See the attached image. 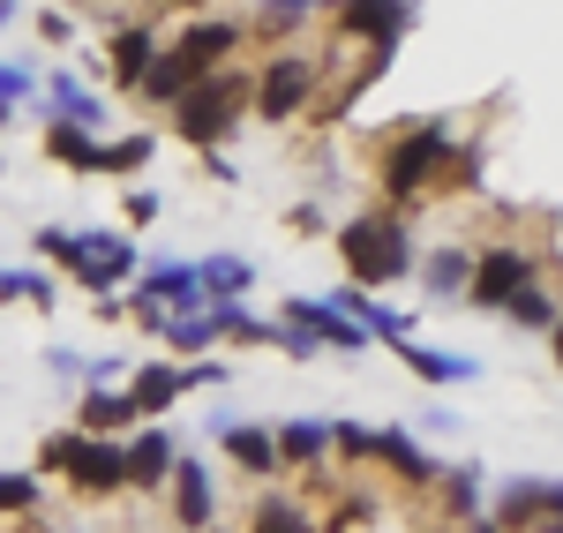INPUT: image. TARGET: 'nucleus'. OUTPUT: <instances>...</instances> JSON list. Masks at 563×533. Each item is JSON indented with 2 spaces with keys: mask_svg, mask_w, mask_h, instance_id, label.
I'll return each mask as SVG.
<instances>
[{
  "mask_svg": "<svg viewBox=\"0 0 563 533\" xmlns=\"http://www.w3.org/2000/svg\"><path fill=\"white\" fill-rule=\"evenodd\" d=\"M233 45H241V23H233V15H203V23H188L180 45H166V53L151 60L143 98H151V106H180L196 84H211L218 68L233 60Z\"/></svg>",
  "mask_w": 563,
  "mask_h": 533,
  "instance_id": "nucleus-1",
  "label": "nucleus"
},
{
  "mask_svg": "<svg viewBox=\"0 0 563 533\" xmlns=\"http://www.w3.org/2000/svg\"><path fill=\"white\" fill-rule=\"evenodd\" d=\"M38 474H60L76 496H121L129 489V451L113 444V436H76V429H60V436L38 444Z\"/></svg>",
  "mask_w": 563,
  "mask_h": 533,
  "instance_id": "nucleus-2",
  "label": "nucleus"
},
{
  "mask_svg": "<svg viewBox=\"0 0 563 533\" xmlns=\"http://www.w3.org/2000/svg\"><path fill=\"white\" fill-rule=\"evenodd\" d=\"M31 248L53 256V264H68L76 286H90V293H113V286L135 270V241L129 233H68V225H38Z\"/></svg>",
  "mask_w": 563,
  "mask_h": 533,
  "instance_id": "nucleus-3",
  "label": "nucleus"
},
{
  "mask_svg": "<svg viewBox=\"0 0 563 533\" xmlns=\"http://www.w3.org/2000/svg\"><path fill=\"white\" fill-rule=\"evenodd\" d=\"M249 76H241V68H218L211 84H196L188 90V98H180L174 106V135L180 143H196V151H218V143H225V135L241 129V113H249Z\"/></svg>",
  "mask_w": 563,
  "mask_h": 533,
  "instance_id": "nucleus-4",
  "label": "nucleus"
},
{
  "mask_svg": "<svg viewBox=\"0 0 563 533\" xmlns=\"http://www.w3.org/2000/svg\"><path fill=\"white\" fill-rule=\"evenodd\" d=\"M339 256H346V278L368 293V286H390V278L413 270V241L398 219H353L339 225Z\"/></svg>",
  "mask_w": 563,
  "mask_h": 533,
  "instance_id": "nucleus-5",
  "label": "nucleus"
},
{
  "mask_svg": "<svg viewBox=\"0 0 563 533\" xmlns=\"http://www.w3.org/2000/svg\"><path fill=\"white\" fill-rule=\"evenodd\" d=\"M435 174H451V129L443 121H429V129H413V135H390V151H384V196L390 203H413V196H429Z\"/></svg>",
  "mask_w": 563,
  "mask_h": 533,
  "instance_id": "nucleus-6",
  "label": "nucleus"
},
{
  "mask_svg": "<svg viewBox=\"0 0 563 533\" xmlns=\"http://www.w3.org/2000/svg\"><path fill=\"white\" fill-rule=\"evenodd\" d=\"M316 76H323V68H316L308 53H278V60H271V68L256 76V90H249V106H256L263 121H286V113H301V106H308V90H316Z\"/></svg>",
  "mask_w": 563,
  "mask_h": 533,
  "instance_id": "nucleus-7",
  "label": "nucleus"
},
{
  "mask_svg": "<svg viewBox=\"0 0 563 533\" xmlns=\"http://www.w3.org/2000/svg\"><path fill=\"white\" fill-rule=\"evenodd\" d=\"M526 286H533V256L526 248H488L466 278V301L474 309H511V293H526Z\"/></svg>",
  "mask_w": 563,
  "mask_h": 533,
  "instance_id": "nucleus-8",
  "label": "nucleus"
},
{
  "mask_svg": "<svg viewBox=\"0 0 563 533\" xmlns=\"http://www.w3.org/2000/svg\"><path fill=\"white\" fill-rule=\"evenodd\" d=\"M331 31L339 38H361L368 53H390L398 31H406V0H339L331 8Z\"/></svg>",
  "mask_w": 563,
  "mask_h": 533,
  "instance_id": "nucleus-9",
  "label": "nucleus"
},
{
  "mask_svg": "<svg viewBox=\"0 0 563 533\" xmlns=\"http://www.w3.org/2000/svg\"><path fill=\"white\" fill-rule=\"evenodd\" d=\"M166 496H174V526L180 533H211L218 526V474H211V466L180 458L174 481H166Z\"/></svg>",
  "mask_w": 563,
  "mask_h": 533,
  "instance_id": "nucleus-10",
  "label": "nucleus"
},
{
  "mask_svg": "<svg viewBox=\"0 0 563 533\" xmlns=\"http://www.w3.org/2000/svg\"><path fill=\"white\" fill-rule=\"evenodd\" d=\"M143 301L166 309V315H203V309H211V293H203L196 264H151V270H143Z\"/></svg>",
  "mask_w": 563,
  "mask_h": 533,
  "instance_id": "nucleus-11",
  "label": "nucleus"
},
{
  "mask_svg": "<svg viewBox=\"0 0 563 533\" xmlns=\"http://www.w3.org/2000/svg\"><path fill=\"white\" fill-rule=\"evenodd\" d=\"M129 489H143V496H158L166 481H174V466H180V451H174V436L166 429H143V436H129Z\"/></svg>",
  "mask_w": 563,
  "mask_h": 533,
  "instance_id": "nucleus-12",
  "label": "nucleus"
},
{
  "mask_svg": "<svg viewBox=\"0 0 563 533\" xmlns=\"http://www.w3.org/2000/svg\"><path fill=\"white\" fill-rule=\"evenodd\" d=\"M271 444H278V474H316L331 451V421H286L271 429Z\"/></svg>",
  "mask_w": 563,
  "mask_h": 533,
  "instance_id": "nucleus-13",
  "label": "nucleus"
},
{
  "mask_svg": "<svg viewBox=\"0 0 563 533\" xmlns=\"http://www.w3.org/2000/svg\"><path fill=\"white\" fill-rule=\"evenodd\" d=\"M376 466H390L406 489H435V481H443V466L421 458V444H413L406 429H384V436H376Z\"/></svg>",
  "mask_w": 563,
  "mask_h": 533,
  "instance_id": "nucleus-14",
  "label": "nucleus"
},
{
  "mask_svg": "<svg viewBox=\"0 0 563 533\" xmlns=\"http://www.w3.org/2000/svg\"><path fill=\"white\" fill-rule=\"evenodd\" d=\"M135 429V406H129V391H84L76 399V436H129Z\"/></svg>",
  "mask_w": 563,
  "mask_h": 533,
  "instance_id": "nucleus-15",
  "label": "nucleus"
},
{
  "mask_svg": "<svg viewBox=\"0 0 563 533\" xmlns=\"http://www.w3.org/2000/svg\"><path fill=\"white\" fill-rule=\"evenodd\" d=\"M174 399H180V368H174V360H143V368H135V384H129L135 421H158Z\"/></svg>",
  "mask_w": 563,
  "mask_h": 533,
  "instance_id": "nucleus-16",
  "label": "nucleus"
},
{
  "mask_svg": "<svg viewBox=\"0 0 563 533\" xmlns=\"http://www.w3.org/2000/svg\"><path fill=\"white\" fill-rule=\"evenodd\" d=\"M218 444H225V458H233L249 481H271V474H278V444H271V429H233V421H225Z\"/></svg>",
  "mask_w": 563,
  "mask_h": 533,
  "instance_id": "nucleus-17",
  "label": "nucleus"
},
{
  "mask_svg": "<svg viewBox=\"0 0 563 533\" xmlns=\"http://www.w3.org/2000/svg\"><path fill=\"white\" fill-rule=\"evenodd\" d=\"M151 60H158V38H151L143 23H129V31H113V84H121V90H143V76H151Z\"/></svg>",
  "mask_w": 563,
  "mask_h": 533,
  "instance_id": "nucleus-18",
  "label": "nucleus"
},
{
  "mask_svg": "<svg viewBox=\"0 0 563 533\" xmlns=\"http://www.w3.org/2000/svg\"><path fill=\"white\" fill-rule=\"evenodd\" d=\"M38 151L53 158V166H76V174H90V158H98V135L53 113V121H45V135H38Z\"/></svg>",
  "mask_w": 563,
  "mask_h": 533,
  "instance_id": "nucleus-19",
  "label": "nucleus"
},
{
  "mask_svg": "<svg viewBox=\"0 0 563 533\" xmlns=\"http://www.w3.org/2000/svg\"><path fill=\"white\" fill-rule=\"evenodd\" d=\"M249 533H323V526L308 519V503H294V496H263L256 511H249Z\"/></svg>",
  "mask_w": 563,
  "mask_h": 533,
  "instance_id": "nucleus-20",
  "label": "nucleus"
},
{
  "mask_svg": "<svg viewBox=\"0 0 563 533\" xmlns=\"http://www.w3.org/2000/svg\"><path fill=\"white\" fill-rule=\"evenodd\" d=\"M466 278H474V256H466V248H435L429 264H421V286H429L435 301H451Z\"/></svg>",
  "mask_w": 563,
  "mask_h": 533,
  "instance_id": "nucleus-21",
  "label": "nucleus"
},
{
  "mask_svg": "<svg viewBox=\"0 0 563 533\" xmlns=\"http://www.w3.org/2000/svg\"><path fill=\"white\" fill-rule=\"evenodd\" d=\"M398 360L421 376V384H466L474 376V360H459V354H435V346H398Z\"/></svg>",
  "mask_w": 563,
  "mask_h": 533,
  "instance_id": "nucleus-22",
  "label": "nucleus"
},
{
  "mask_svg": "<svg viewBox=\"0 0 563 533\" xmlns=\"http://www.w3.org/2000/svg\"><path fill=\"white\" fill-rule=\"evenodd\" d=\"M196 278H203V293H211V301H241L256 270L241 264V256H211V264H196Z\"/></svg>",
  "mask_w": 563,
  "mask_h": 533,
  "instance_id": "nucleus-23",
  "label": "nucleus"
},
{
  "mask_svg": "<svg viewBox=\"0 0 563 533\" xmlns=\"http://www.w3.org/2000/svg\"><path fill=\"white\" fill-rule=\"evenodd\" d=\"M511 323H519V331H556V293H549V286H526V293H511Z\"/></svg>",
  "mask_w": 563,
  "mask_h": 533,
  "instance_id": "nucleus-24",
  "label": "nucleus"
},
{
  "mask_svg": "<svg viewBox=\"0 0 563 533\" xmlns=\"http://www.w3.org/2000/svg\"><path fill=\"white\" fill-rule=\"evenodd\" d=\"M53 106H60V121H76V129H98V121H106V106H98L76 76H53Z\"/></svg>",
  "mask_w": 563,
  "mask_h": 533,
  "instance_id": "nucleus-25",
  "label": "nucleus"
},
{
  "mask_svg": "<svg viewBox=\"0 0 563 533\" xmlns=\"http://www.w3.org/2000/svg\"><path fill=\"white\" fill-rule=\"evenodd\" d=\"M135 166H151V135H121V143H98V158H90V174H135Z\"/></svg>",
  "mask_w": 563,
  "mask_h": 533,
  "instance_id": "nucleus-26",
  "label": "nucleus"
},
{
  "mask_svg": "<svg viewBox=\"0 0 563 533\" xmlns=\"http://www.w3.org/2000/svg\"><path fill=\"white\" fill-rule=\"evenodd\" d=\"M541 511V481H511L504 489V503H496V526L504 533H526V519Z\"/></svg>",
  "mask_w": 563,
  "mask_h": 533,
  "instance_id": "nucleus-27",
  "label": "nucleus"
},
{
  "mask_svg": "<svg viewBox=\"0 0 563 533\" xmlns=\"http://www.w3.org/2000/svg\"><path fill=\"white\" fill-rule=\"evenodd\" d=\"M0 301H31V309H53V278H45V270H0Z\"/></svg>",
  "mask_w": 563,
  "mask_h": 533,
  "instance_id": "nucleus-28",
  "label": "nucleus"
},
{
  "mask_svg": "<svg viewBox=\"0 0 563 533\" xmlns=\"http://www.w3.org/2000/svg\"><path fill=\"white\" fill-rule=\"evenodd\" d=\"M331 451L346 466H376V429H353V421H331Z\"/></svg>",
  "mask_w": 563,
  "mask_h": 533,
  "instance_id": "nucleus-29",
  "label": "nucleus"
},
{
  "mask_svg": "<svg viewBox=\"0 0 563 533\" xmlns=\"http://www.w3.org/2000/svg\"><path fill=\"white\" fill-rule=\"evenodd\" d=\"M38 511V474H0V519H31Z\"/></svg>",
  "mask_w": 563,
  "mask_h": 533,
  "instance_id": "nucleus-30",
  "label": "nucleus"
},
{
  "mask_svg": "<svg viewBox=\"0 0 563 533\" xmlns=\"http://www.w3.org/2000/svg\"><path fill=\"white\" fill-rule=\"evenodd\" d=\"M435 489H443V511H451V519H474L481 511V481L474 474H443Z\"/></svg>",
  "mask_w": 563,
  "mask_h": 533,
  "instance_id": "nucleus-31",
  "label": "nucleus"
},
{
  "mask_svg": "<svg viewBox=\"0 0 563 533\" xmlns=\"http://www.w3.org/2000/svg\"><path fill=\"white\" fill-rule=\"evenodd\" d=\"M526 533H563V481H541V511L526 519Z\"/></svg>",
  "mask_w": 563,
  "mask_h": 533,
  "instance_id": "nucleus-32",
  "label": "nucleus"
},
{
  "mask_svg": "<svg viewBox=\"0 0 563 533\" xmlns=\"http://www.w3.org/2000/svg\"><path fill=\"white\" fill-rule=\"evenodd\" d=\"M256 8H263V31H294L316 0H256Z\"/></svg>",
  "mask_w": 563,
  "mask_h": 533,
  "instance_id": "nucleus-33",
  "label": "nucleus"
},
{
  "mask_svg": "<svg viewBox=\"0 0 563 533\" xmlns=\"http://www.w3.org/2000/svg\"><path fill=\"white\" fill-rule=\"evenodd\" d=\"M38 90V76L31 68H15V60H0V106H15V98H31Z\"/></svg>",
  "mask_w": 563,
  "mask_h": 533,
  "instance_id": "nucleus-34",
  "label": "nucleus"
},
{
  "mask_svg": "<svg viewBox=\"0 0 563 533\" xmlns=\"http://www.w3.org/2000/svg\"><path fill=\"white\" fill-rule=\"evenodd\" d=\"M278 354H294V360H308V354H323L316 338H308L301 323H278Z\"/></svg>",
  "mask_w": 563,
  "mask_h": 533,
  "instance_id": "nucleus-35",
  "label": "nucleus"
},
{
  "mask_svg": "<svg viewBox=\"0 0 563 533\" xmlns=\"http://www.w3.org/2000/svg\"><path fill=\"white\" fill-rule=\"evenodd\" d=\"M211 384H225V368H218V360H196V368H180V391H211Z\"/></svg>",
  "mask_w": 563,
  "mask_h": 533,
  "instance_id": "nucleus-36",
  "label": "nucleus"
},
{
  "mask_svg": "<svg viewBox=\"0 0 563 533\" xmlns=\"http://www.w3.org/2000/svg\"><path fill=\"white\" fill-rule=\"evenodd\" d=\"M151 219H158V196H151V188H135V196H129V225H151Z\"/></svg>",
  "mask_w": 563,
  "mask_h": 533,
  "instance_id": "nucleus-37",
  "label": "nucleus"
},
{
  "mask_svg": "<svg viewBox=\"0 0 563 533\" xmlns=\"http://www.w3.org/2000/svg\"><path fill=\"white\" fill-rule=\"evenodd\" d=\"M38 38L45 45H68V15H38Z\"/></svg>",
  "mask_w": 563,
  "mask_h": 533,
  "instance_id": "nucleus-38",
  "label": "nucleus"
},
{
  "mask_svg": "<svg viewBox=\"0 0 563 533\" xmlns=\"http://www.w3.org/2000/svg\"><path fill=\"white\" fill-rule=\"evenodd\" d=\"M459 533H504V526H496V519H466Z\"/></svg>",
  "mask_w": 563,
  "mask_h": 533,
  "instance_id": "nucleus-39",
  "label": "nucleus"
},
{
  "mask_svg": "<svg viewBox=\"0 0 563 533\" xmlns=\"http://www.w3.org/2000/svg\"><path fill=\"white\" fill-rule=\"evenodd\" d=\"M549 346H556V360H563V315H556V331H549Z\"/></svg>",
  "mask_w": 563,
  "mask_h": 533,
  "instance_id": "nucleus-40",
  "label": "nucleus"
},
{
  "mask_svg": "<svg viewBox=\"0 0 563 533\" xmlns=\"http://www.w3.org/2000/svg\"><path fill=\"white\" fill-rule=\"evenodd\" d=\"M8 23H15V0H0V31H8Z\"/></svg>",
  "mask_w": 563,
  "mask_h": 533,
  "instance_id": "nucleus-41",
  "label": "nucleus"
},
{
  "mask_svg": "<svg viewBox=\"0 0 563 533\" xmlns=\"http://www.w3.org/2000/svg\"><path fill=\"white\" fill-rule=\"evenodd\" d=\"M151 8H203V0H151Z\"/></svg>",
  "mask_w": 563,
  "mask_h": 533,
  "instance_id": "nucleus-42",
  "label": "nucleus"
},
{
  "mask_svg": "<svg viewBox=\"0 0 563 533\" xmlns=\"http://www.w3.org/2000/svg\"><path fill=\"white\" fill-rule=\"evenodd\" d=\"M0 121H8V106H0Z\"/></svg>",
  "mask_w": 563,
  "mask_h": 533,
  "instance_id": "nucleus-43",
  "label": "nucleus"
}]
</instances>
